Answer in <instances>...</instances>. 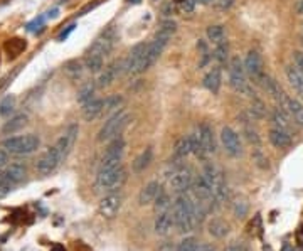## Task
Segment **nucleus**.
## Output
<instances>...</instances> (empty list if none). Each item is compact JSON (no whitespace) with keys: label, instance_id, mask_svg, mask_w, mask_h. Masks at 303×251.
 <instances>
[{"label":"nucleus","instance_id":"nucleus-22","mask_svg":"<svg viewBox=\"0 0 303 251\" xmlns=\"http://www.w3.org/2000/svg\"><path fill=\"white\" fill-rule=\"evenodd\" d=\"M268 138L276 148H286L291 145V137L288 135L286 130H281V128H271L268 133Z\"/></svg>","mask_w":303,"mask_h":251},{"label":"nucleus","instance_id":"nucleus-44","mask_svg":"<svg viewBox=\"0 0 303 251\" xmlns=\"http://www.w3.org/2000/svg\"><path fill=\"white\" fill-rule=\"evenodd\" d=\"M234 214H236V218H244L246 214H248V203L242 199H236L234 201Z\"/></svg>","mask_w":303,"mask_h":251},{"label":"nucleus","instance_id":"nucleus-45","mask_svg":"<svg viewBox=\"0 0 303 251\" xmlns=\"http://www.w3.org/2000/svg\"><path fill=\"white\" fill-rule=\"evenodd\" d=\"M121 103V98L120 96H111V98H106L105 100V112H111V110L118 108V105Z\"/></svg>","mask_w":303,"mask_h":251},{"label":"nucleus","instance_id":"nucleus-11","mask_svg":"<svg viewBox=\"0 0 303 251\" xmlns=\"http://www.w3.org/2000/svg\"><path fill=\"white\" fill-rule=\"evenodd\" d=\"M78 133H79V127L76 123H71L69 127L64 130L63 135L58 138V142H56L54 147L58 148V152L61 154V157H63V160L71 154V150H73L76 138H78Z\"/></svg>","mask_w":303,"mask_h":251},{"label":"nucleus","instance_id":"nucleus-6","mask_svg":"<svg viewBox=\"0 0 303 251\" xmlns=\"http://www.w3.org/2000/svg\"><path fill=\"white\" fill-rule=\"evenodd\" d=\"M125 179H127V176H125V169L121 165L111 170H98L96 189L105 192H113L123 184Z\"/></svg>","mask_w":303,"mask_h":251},{"label":"nucleus","instance_id":"nucleus-4","mask_svg":"<svg viewBox=\"0 0 303 251\" xmlns=\"http://www.w3.org/2000/svg\"><path fill=\"white\" fill-rule=\"evenodd\" d=\"M130 121V115L127 112H116L105 121V125L101 127L100 133H98V142H108L116 137H120V133L123 132V128Z\"/></svg>","mask_w":303,"mask_h":251},{"label":"nucleus","instance_id":"nucleus-28","mask_svg":"<svg viewBox=\"0 0 303 251\" xmlns=\"http://www.w3.org/2000/svg\"><path fill=\"white\" fill-rule=\"evenodd\" d=\"M192 154V145H191V137H182L179 142L175 143V147H173V157L179 159H185L187 155Z\"/></svg>","mask_w":303,"mask_h":251},{"label":"nucleus","instance_id":"nucleus-51","mask_svg":"<svg viewBox=\"0 0 303 251\" xmlns=\"http://www.w3.org/2000/svg\"><path fill=\"white\" fill-rule=\"evenodd\" d=\"M233 3H234V0H216V5H217V9H221V10L229 9Z\"/></svg>","mask_w":303,"mask_h":251},{"label":"nucleus","instance_id":"nucleus-35","mask_svg":"<svg viewBox=\"0 0 303 251\" xmlns=\"http://www.w3.org/2000/svg\"><path fill=\"white\" fill-rule=\"evenodd\" d=\"M271 120H273V123H275V128L288 130V127H290V121H288V116H286L285 110H281V108H275V110H273Z\"/></svg>","mask_w":303,"mask_h":251},{"label":"nucleus","instance_id":"nucleus-21","mask_svg":"<svg viewBox=\"0 0 303 251\" xmlns=\"http://www.w3.org/2000/svg\"><path fill=\"white\" fill-rule=\"evenodd\" d=\"M197 132H199L200 140H202L207 154H216V138H214V132H212L211 125L209 123H202Z\"/></svg>","mask_w":303,"mask_h":251},{"label":"nucleus","instance_id":"nucleus-37","mask_svg":"<svg viewBox=\"0 0 303 251\" xmlns=\"http://www.w3.org/2000/svg\"><path fill=\"white\" fill-rule=\"evenodd\" d=\"M212 58L217 61L219 66L227 63V58H229V44H227V41H222V43L216 44V49H214Z\"/></svg>","mask_w":303,"mask_h":251},{"label":"nucleus","instance_id":"nucleus-18","mask_svg":"<svg viewBox=\"0 0 303 251\" xmlns=\"http://www.w3.org/2000/svg\"><path fill=\"white\" fill-rule=\"evenodd\" d=\"M202 83H204V88L209 90L212 94H217L219 90H221V85H222V71H221V66H214L212 69L207 71V74L204 76Z\"/></svg>","mask_w":303,"mask_h":251},{"label":"nucleus","instance_id":"nucleus-48","mask_svg":"<svg viewBox=\"0 0 303 251\" xmlns=\"http://www.w3.org/2000/svg\"><path fill=\"white\" fill-rule=\"evenodd\" d=\"M255 159L258 160V165H260L261 169H268V167H270V163H268V159H264L263 155H261V152H256Z\"/></svg>","mask_w":303,"mask_h":251},{"label":"nucleus","instance_id":"nucleus-29","mask_svg":"<svg viewBox=\"0 0 303 251\" xmlns=\"http://www.w3.org/2000/svg\"><path fill=\"white\" fill-rule=\"evenodd\" d=\"M27 123V115H24V113H21V115H15L14 118H10L7 121L5 125L2 127V132L5 133V135H10V133L21 130L24 125Z\"/></svg>","mask_w":303,"mask_h":251},{"label":"nucleus","instance_id":"nucleus-24","mask_svg":"<svg viewBox=\"0 0 303 251\" xmlns=\"http://www.w3.org/2000/svg\"><path fill=\"white\" fill-rule=\"evenodd\" d=\"M172 224H173L172 212L170 211L158 212L157 219H155V231H157V234H167L172 229Z\"/></svg>","mask_w":303,"mask_h":251},{"label":"nucleus","instance_id":"nucleus-62","mask_svg":"<svg viewBox=\"0 0 303 251\" xmlns=\"http://www.w3.org/2000/svg\"><path fill=\"white\" fill-rule=\"evenodd\" d=\"M302 44H303V41H302Z\"/></svg>","mask_w":303,"mask_h":251},{"label":"nucleus","instance_id":"nucleus-1","mask_svg":"<svg viewBox=\"0 0 303 251\" xmlns=\"http://www.w3.org/2000/svg\"><path fill=\"white\" fill-rule=\"evenodd\" d=\"M173 224L177 226V229L180 233H191L194 229L197 211H195V203L192 201V197L185 196V194H179L173 203Z\"/></svg>","mask_w":303,"mask_h":251},{"label":"nucleus","instance_id":"nucleus-52","mask_svg":"<svg viewBox=\"0 0 303 251\" xmlns=\"http://www.w3.org/2000/svg\"><path fill=\"white\" fill-rule=\"evenodd\" d=\"M162 12H164V15H173V12H175V3L167 2L164 5V9H162Z\"/></svg>","mask_w":303,"mask_h":251},{"label":"nucleus","instance_id":"nucleus-56","mask_svg":"<svg viewBox=\"0 0 303 251\" xmlns=\"http://www.w3.org/2000/svg\"><path fill=\"white\" fill-rule=\"evenodd\" d=\"M197 251H214V248H212L211 245H200L199 248H197Z\"/></svg>","mask_w":303,"mask_h":251},{"label":"nucleus","instance_id":"nucleus-57","mask_svg":"<svg viewBox=\"0 0 303 251\" xmlns=\"http://www.w3.org/2000/svg\"><path fill=\"white\" fill-rule=\"evenodd\" d=\"M297 12L303 15V0H300V2L297 3Z\"/></svg>","mask_w":303,"mask_h":251},{"label":"nucleus","instance_id":"nucleus-2","mask_svg":"<svg viewBox=\"0 0 303 251\" xmlns=\"http://www.w3.org/2000/svg\"><path fill=\"white\" fill-rule=\"evenodd\" d=\"M229 85L236 93L246 94L249 98H255V91L251 85L246 81V69H244V61L239 59V56H234L229 61Z\"/></svg>","mask_w":303,"mask_h":251},{"label":"nucleus","instance_id":"nucleus-30","mask_svg":"<svg viewBox=\"0 0 303 251\" xmlns=\"http://www.w3.org/2000/svg\"><path fill=\"white\" fill-rule=\"evenodd\" d=\"M285 108L290 112V115L293 116L295 121H297L300 127H303V105L300 103V101L295 100V98H288Z\"/></svg>","mask_w":303,"mask_h":251},{"label":"nucleus","instance_id":"nucleus-5","mask_svg":"<svg viewBox=\"0 0 303 251\" xmlns=\"http://www.w3.org/2000/svg\"><path fill=\"white\" fill-rule=\"evenodd\" d=\"M202 176L207 182H209L216 204L224 203V201L227 199V185H226V179H224L222 170H219L217 167H214V165H206Z\"/></svg>","mask_w":303,"mask_h":251},{"label":"nucleus","instance_id":"nucleus-12","mask_svg":"<svg viewBox=\"0 0 303 251\" xmlns=\"http://www.w3.org/2000/svg\"><path fill=\"white\" fill-rule=\"evenodd\" d=\"M61 162H63V157H61L58 148L51 147L45 154L41 155V159L36 163V170L41 174V176H47V174H51L52 170H56V167H58Z\"/></svg>","mask_w":303,"mask_h":251},{"label":"nucleus","instance_id":"nucleus-55","mask_svg":"<svg viewBox=\"0 0 303 251\" xmlns=\"http://www.w3.org/2000/svg\"><path fill=\"white\" fill-rule=\"evenodd\" d=\"M58 15H59V10H58V9H52V10H49V12H47V17H49V19H56Z\"/></svg>","mask_w":303,"mask_h":251},{"label":"nucleus","instance_id":"nucleus-13","mask_svg":"<svg viewBox=\"0 0 303 251\" xmlns=\"http://www.w3.org/2000/svg\"><path fill=\"white\" fill-rule=\"evenodd\" d=\"M221 143L231 157H239V155L242 154V145H241L239 135H238L231 127H224L221 130Z\"/></svg>","mask_w":303,"mask_h":251},{"label":"nucleus","instance_id":"nucleus-8","mask_svg":"<svg viewBox=\"0 0 303 251\" xmlns=\"http://www.w3.org/2000/svg\"><path fill=\"white\" fill-rule=\"evenodd\" d=\"M244 69H246V76L251 79L256 85H261L264 79V69H263V61H261V56L258 54L256 51H249L244 58Z\"/></svg>","mask_w":303,"mask_h":251},{"label":"nucleus","instance_id":"nucleus-43","mask_svg":"<svg viewBox=\"0 0 303 251\" xmlns=\"http://www.w3.org/2000/svg\"><path fill=\"white\" fill-rule=\"evenodd\" d=\"M14 187H15V185L9 181V179L5 177V174L0 172V197L7 196V194L12 191Z\"/></svg>","mask_w":303,"mask_h":251},{"label":"nucleus","instance_id":"nucleus-31","mask_svg":"<svg viewBox=\"0 0 303 251\" xmlns=\"http://www.w3.org/2000/svg\"><path fill=\"white\" fill-rule=\"evenodd\" d=\"M94 90H96V85H94L93 81H89V83H86V85H83L81 88H79V91H78V96H76L78 103L83 105V106H85L86 103H89V101L93 100Z\"/></svg>","mask_w":303,"mask_h":251},{"label":"nucleus","instance_id":"nucleus-53","mask_svg":"<svg viewBox=\"0 0 303 251\" xmlns=\"http://www.w3.org/2000/svg\"><path fill=\"white\" fill-rule=\"evenodd\" d=\"M43 21H44V17H39V19H36L34 22H30V24L27 25V30H36L37 25H41V27H43Z\"/></svg>","mask_w":303,"mask_h":251},{"label":"nucleus","instance_id":"nucleus-41","mask_svg":"<svg viewBox=\"0 0 303 251\" xmlns=\"http://www.w3.org/2000/svg\"><path fill=\"white\" fill-rule=\"evenodd\" d=\"M199 248V243H197L195 238H185L182 239L179 243V246H177V251H197Z\"/></svg>","mask_w":303,"mask_h":251},{"label":"nucleus","instance_id":"nucleus-42","mask_svg":"<svg viewBox=\"0 0 303 251\" xmlns=\"http://www.w3.org/2000/svg\"><path fill=\"white\" fill-rule=\"evenodd\" d=\"M177 9L184 14H192L195 10V0H177Z\"/></svg>","mask_w":303,"mask_h":251},{"label":"nucleus","instance_id":"nucleus-47","mask_svg":"<svg viewBox=\"0 0 303 251\" xmlns=\"http://www.w3.org/2000/svg\"><path fill=\"white\" fill-rule=\"evenodd\" d=\"M7 163H9V152L5 148H0V170L7 167Z\"/></svg>","mask_w":303,"mask_h":251},{"label":"nucleus","instance_id":"nucleus-10","mask_svg":"<svg viewBox=\"0 0 303 251\" xmlns=\"http://www.w3.org/2000/svg\"><path fill=\"white\" fill-rule=\"evenodd\" d=\"M116 43V32L113 27L106 29L103 34H101L100 37H98L96 41H94L93 44H91V47L88 49V52H93V54H100V56H108L109 52H111L113 46Z\"/></svg>","mask_w":303,"mask_h":251},{"label":"nucleus","instance_id":"nucleus-27","mask_svg":"<svg viewBox=\"0 0 303 251\" xmlns=\"http://www.w3.org/2000/svg\"><path fill=\"white\" fill-rule=\"evenodd\" d=\"M152 159H153V152H152V148H145V150L142 152V154L138 155V157L135 159L133 162V172L135 174H140L143 172V170L147 169V167L152 163Z\"/></svg>","mask_w":303,"mask_h":251},{"label":"nucleus","instance_id":"nucleus-14","mask_svg":"<svg viewBox=\"0 0 303 251\" xmlns=\"http://www.w3.org/2000/svg\"><path fill=\"white\" fill-rule=\"evenodd\" d=\"M147 47H149V43H140L131 47L128 58L125 59V73L138 74V66H140V63H142L143 56H145Z\"/></svg>","mask_w":303,"mask_h":251},{"label":"nucleus","instance_id":"nucleus-26","mask_svg":"<svg viewBox=\"0 0 303 251\" xmlns=\"http://www.w3.org/2000/svg\"><path fill=\"white\" fill-rule=\"evenodd\" d=\"M103 64H105V58L100 54H93V52H88L85 58V68L91 73H101L103 71Z\"/></svg>","mask_w":303,"mask_h":251},{"label":"nucleus","instance_id":"nucleus-36","mask_svg":"<svg viewBox=\"0 0 303 251\" xmlns=\"http://www.w3.org/2000/svg\"><path fill=\"white\" fill-rule=\"evenodd\" d=\"M206 36H207V39H209L212 44H219V43H222V41H224L226 30H224L222 25H209L207 30H206Z\"/></svg>","mask_w":303,"mask_h":251},{"label":"nucleus","instance_id":"nucleus-59","mask_svg":"<svg viewBox=\"0 0 303 251\" xmlns=\"http://www.w3.org/2000/svg\"><path fill=\"white\" fill-rule=\"evenodd\" d=\"M195 2L202 3V5H209V3H212V2H214V0H195Z\"/></svg>","mask_w":303,"mask_h":251},{"label":"nucleus","instance_id":"nucleus-9","mask_svg":"<svg viewBox=\"0 0 303 251\" xmlns=\"http://www.w3.org/2000/svg\"><path fill=\"white\" fill-rule=\"evenodd\" d=\"M192 184H194V177L189 167L182 165L170 176V189L177 194H185L192 187Z\"/></svg>","mask_w":303,"mask_h":251},{"label":"nucleus","instance_id":"nucleus-25","mask_svg":"<svg viewBox=\"0 0 303 251\" xmlns=\"http://www.w3.org/2000/svg\"><path fill=\"white\" fill-rule=\"evenodd\" d=\"M175 30H177L175 22H173V21H164L160 27H158L157 34H155V39L164 41V43L169 44V41L172 39V36L175 34Z\"/></svg>","mask_w":303,"mask_h":251},{"label":"nucleus","instance_id":"nucleus-39","mask_svg":"<svg viewBox=\"0 0 303 251\" xmlns=\"http://www.w3.org/2000/svg\"><path fill=\"white\" fill-rule=\"evenodd\" d=\"M155 211L157 212H165V211H169V207H170V196L167 192L162 191L160 192V196L155 199Z\"/></svg>","mask_w":303,"mask_h":251},{"label":"nucleus","instance_id":"nucleus-40","mask_svg":"<svg viewBox=\"0 0 303 251\" xmlns=\"http://www.w3.org/2000/svg\"><path fill=\"white\" fill-rule=\"evenodd\" d=\"M64 69H66L67 76L73 78V79H78L83 73V68H81V64H79L78 61H69V63L64 66Z\"/></svg>","mask_w":303,"mask_h":251},{"label":"nucleus","instance_id":"nucleus-19","mask_svg":"<svg viewBox=\"0 0 303 251\" xmlns=\"http://www.w3.org/2000/svg\"><path fill=\"white\" fill-rule=\"evenodd\" d=\"M101 113H105V100H96V98H93L89 103H86L83 106V116H85L86 121L96 120Z\"/></svg>","mask_w":303,"mask_h":251},{"label":"nucleus","instance_id":"nucleus-58","mask_svg":"<svg viewBox=\"0 0 303 251\" xmlns=\"http://www.w3.org/2000/svg\"><path fill=\"white\" fill-rule=\"evenodd\" d=\"M51 251H66V248H64L63 245H56L54 248H52Z\"/></svg>","mask_w":303,"mask_h":251},{"label":"nucleus","instance_id":"nucleus-60","mask_svg":"<svg viewBox=\"0 0 303 251\" xmlns=\"http://www.w3.org/2000/svg\"><path fill=\"white\" fill-rule=\"evenodd\" d=\"M128 2H130V3H133V5H138V3L142 2V0H128Z\"/></svg>","mask_w":303,"mask_h":251},{"label":"nucleus","instance_id":"nucleus-15","mask_svg":"<svg viewBox=\"0 0 303 251\" xmlns=\"http://www.w3.org/2000/svg\"><path fill=\"white\" fill-rule=\"evenodd\" d=\"M121 71H125V61H115V63H111L108 68H105V71L100 73L96 86L98 88H106V86H109Z\"/></svg>","mask_w":303,"mask_h":251},{"label":"nucleus","instance_id":"nucleus-50","mask_svg":"<svg viewBox=\"0 0 303 251\" xmlns=\"http://www.w3.org/2000/svg\"><path fill=\"white\" fill-rule=\"evenodd\" d=\"M224 251H248V248L242 243H231Z\"/></svg>","mask_w":303,"mask_h":251},{"label":"nucleus","instance_id":"nucleus-17","mask_svg":"<svg viewBox=\"0 0 303 251\" xmlns=\"http://www.w3.org/2000/svg\"><path fill=\"white\" fill-rule=\"evenodd\" d=\"M160 192H162V185L158 184L157 181L149 182V184H147L145 187L140 191V194H138L140 206H149V204L155 203V199L160 196Z\"/></svg>","mask_w":303,"mask_h":251},{"label":"nucleus","instance_id":"nucleus-7","mask_svg":"<svg viewBox=\"0 0 303 251\" xmlns=\"http://www.w3.org/2000/svg\"><path fill=\"white\" fill-rule=\"evenodd\" d=\"M125 154V140L121 137H116L109 142L108 148L105 150V155L101 159L100 170H111L121 165V159Z\"/></svg>","mask_w":303,"mask_h":251},{"label":"nucleus","instance_id":"nucleus-23","mask_svg":"<svg viewBox=\"0 0 303 251\" xmlns=\"http://www.w3.org/2000/svg\"><path fill=\"white\" fill-rule=\"evenodd\" d=\"M3 174H5V177L9 179L14 185H17L25 179L27 170H25V165H22V163H12V165L3 170Z\"/></svg>","mask_w":303,"mask_h":251},{"label":"nucleus","instance_id":"nucleus-46","mask_svg":"<svg viewBox=\"0 0 303 251\" xmlns=\"http://www.w3.org/2000/svg\"><path fill=\"white\" fill-rule=\"evenodd\" d=\"M293 64L303 73V51H295L293 52Z\"/></svg>","mask_w":303,"mask_h":251},{"label":"nucleus","instance_id":"nucleus-33","mask_svg":"<svg viewBox=\"0 0 303 251\" xmlns=\"http://www.w3.org/2000/svg\"><path fill=\"white\" fill-rule=\"evenodd\" d=\"M25 47H27V44L22 39H10L5 43V51L9 54V58H17L19 54H22L25 51Z\"/></svg>","mask_w":303,"mask_h":251},{"label":"nucleus","instance_id":"nucleus-20","mask_svg":"<svg viewBox=\"0 0 303 251\" xmlns=\"http://www.w3.org/2000/svg\"><path fill=\"white\" fill-rule=\"evenodd\" d=\"M285 74L290 81V85L293 86V90H297L298 94L303 96V73L298 69L295 64H290V66L285 68Z\"/></svg>","mask_w":303,"mask_h":251},{"label":"nucleus","instance_id":"nucleus-32","mask_svg":"<svg viewBox=\"0 0 303 251\" xmlns=\"http://www.w3.org/2000/svg\"><path fill=\"white\" fill-rule=\"evenodd\" d=\"M229 233V226L222 219H212L209 223V234L214 238H224Z\"/></svg>","mask_w":303,"mask_h":251},{"label":"nucleus","instance_id":"nucleus-16","mask_svg":"<svg viewBox=\"0 0 303 251\" xmlns=\"http://www.w3.org/2000/svg\"><path fill=\"white\" fill-rule=\"evenodd\" d=\"M120 207H121V196L115 192H109L100 203V212L105 218H113L120 211Z\"/></svg>","mask_w":303,"mask_h":251},{"label":"nucleus","instance_id":"nucleus-61","mask_svg":"<svg viewBox=\"0 0 303 251\" xmlns=\"http://www.w3.org/2000/svg\"><path fill=\"white\" fill-rule=\"evenodd\" d=\"M59 2H66V0H59Z\"/></svg>","mask_w":303,"mask_h":251},{"label":"nucleus","instance_id":"nucleus-49","mask_svg":"<svg viewBox=\"0 0 303 251\" xmlns=\"http://www.w3.org/2000/svg\"><path fill=\"white\" fill-rule=\"evenodd\" d=\"M74 27H76V24L67 25V29H66V30H63V32H61L59 36H58V41H59V43H63L64 39H67V37H69V34L74 30Z\"/></svg>","mask_w":303,"mask_h":251},{"label":"nucleus","instance_id":"nucleus-38","mask_svg":"<svg viewBox=\"0 0 303 251\" xmlns=\"http://www.w3.org/2000/svg\"><path fill=\"white\" fill-rule=\"evenodd\" d=\"M15 108V96L14 94H7L0 101V116H9Z\"/></svg>","mask_w":303,"mask_h":251},{"label":"nucleus","instance_id":"nucleus-54","mask_svg":"<svg viewBox=\"0 0 303 251\" xmlns=\"http://www.w3.org/2000/svg\"><path fill=\"white\" fill-rule=\"evenodd\" d=\"M246 133H248V135H246V137H248L249 142L260 143V138H258V137H256V132H253V130H249V128H248V130H246Z\"/></svg>","mask_w":303,"mask_h":251},{"label":"nucleus","instance_id":"nucleus-34","mask_svg":"<svg viewBox=\"0 0 303 251\" xmlns=\"http://www.w3.org/2000/svg\"><path fill=\"white\" fill-rule=\"evenodd\" d=\"M191 137V145H192V154L195 155V157H199V159H206V155H207V152H206V147H204V143H202V140H200V135H199V132H195V133H192V135H189Z\"/></svg>","mask_w":303,"mask_h":251},{"label":"nucleus","instance_id":"nucleus-3","mask_svg":"<svg viewBox=\"0 0 303 251\" xmlns=\"http://www.w3.org/2000/svg\"><path fill=\"white\" fill-rule=\"evenodd\" d=\"M41 145V140L37 135H19L9 137L2 142V148H5L9 154L14 155H29L36 152Z\"/></svg>","mask_w":303,"mask_h":251}]
</instances>
